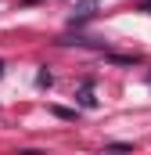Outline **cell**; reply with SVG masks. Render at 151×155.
Returning a JSON list of instances; mask_svg holds the SVG:
<instances>
[{
  "label": "cell",
  "mask_w": 151,
  "mask_h": 155,
  "mask_svg": "<svg viewBox=\"0 0 151 155\" xmlns=\"http://www.w3.org/2000/svg\"><path fill=\"white\" fill-rule=\"evenodd\" d=\"M0 79H4V61H0Z\"/></svg>",
  "instance_id": "obj_4"
},
{
  "label": "cell",
  "mask_w": 151,
  "mask_h": 155,
  "mask_svg": "<svg viewBox=\"0 0 151 155\" xmlns=\"http://www.w3.org/2000/svg\"><path fill=\"white\" fill-rule=\"evenodd\" d=\"M79 101H83V105H86V108H90V105H94V97H90V83H86V87H83V90H79Z\"/></svg>",
  "instance_id": "obj_2"
},
{
  "label": "cell",
  "mask_w": 151,
  "mask_h": 155,
  "mask_svg": "<svg viewBox=\"0 0 151 155\" xmlns=\"http://www.w3.org/2000/svg\"><path fill=\"white\" fill-rule=\"evenodd\" d=\"M140 11H148V15H151V0H144V4H140Z\"/></svg>",
  "instance_id": "obj_3"
},
{
  "label": "cell",
  "mask_w": 151,
  "mask_h": 155,
  "mask_svg": "<svg viewBox=\"0 0 151 155\" xmlns=\"http://www.w3.org/2000/svg\"><path fill=\"white\" fill-rule=\"evenodd\" d=\"M101 0H79L76 4V11H72V22H86L90 15H94V7H97Z\"/></svg>",
  "instance_id": "obj_1"
},
{
  "label": "cell",
  "mask_w": 151,
  "mask_h": 155,
  "mask_svg": "<svg viewBox=\"0 0 151 155\" xmlns=\"http://www.w3.org/2000/svg\"><path fill=\"white\" fill-rule=\"evenodd\" d=\"M25 4H33V0H25Z\"/></svg>",
  "instance_id": "obj_5"
}]
</instances>
